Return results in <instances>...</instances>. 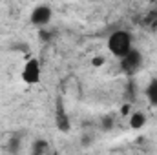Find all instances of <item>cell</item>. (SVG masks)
I'll return each instance as SVG.
<instances>
[{"label":"cell","instance_id":"4","mask_svg":"<svg viewBox=\"0 0 157 155\" xmlns=\"http://www.w3.org/2000/svg\"><path fill=\"white\" fill-rule=\"evenodd\" d=\"M51 17H53L51 7L40 4V6H35V7H33V11H31V15H29V20H31V24L42 28V26H46V24L51 20Z\"/></svg>","mask_w":157,"mask_h":155},{"label":"cell","instance_id":"6","mask_svg":"<svg viewBox=\"0 0 157 155\" xmlns=\"http://www.w3.org/2000/svg\"><path fill=\"white\" fill-rule=\"evenodd\" d=\"M144 95H146V100L150 102V106L157 108V78L148 82V86L144 89Z\"/></svg>","mask_w":157,"mask_h":155},{"label":"cell","instance_id":"5","mask_svg":"<svg viewBox=\"0 0 157 155\" xmlns=\"http://www.w3.org/2000/svg\"><path fill=\"white\" fill-rule=\"evenodd\" d=\"M55 124L59 131H70V117L64 110L62 99H57V108H55Z\"/></svg>","mask_w":157,"mask_h":155},{"label":"cell","instance_id":"2","mask_svg":"<svg viewBox=\"0 0 157 155\" xmlns=\"http://www.w3.org/2000/svg\"><path fill=\"white\" fill-rule=\"evenodd\" d=\"M143 53L139 51V49H135V47H132L122 59H119V62H121V71L122 73H126V75H135V73H139V70L143 68Z\"/></svg>","mask_w":157,"mask_h":155},{"label":"cell","instance_id":"7","mask_svg":"<svg viewBox=\"0 0 157 155\" xmlns=\"http://www.w3.org/2000/svg\"><path fill=\"white\" fill-rule=\"evenodd\" d=\"M146 124V115L143 112H133L130 115V128L132 130H141Z\"/></svg>","mask_w":157,"mask_h":155},{"label":"cell","instance_id":"8","mask_svg":"<svg viewBox=\"0 0 157 155\" xmlns=\"http://www.w3.org/2000/svg\"><path fill=\"white\" fill-rule=\"evenodd\" d=\"M33 150H35V153H40V152H48V150H49V146H48L44 141H39V144H37V146H33Z\"/></svg>","mask_w":157,"mask_h":155},{"label":"cell","instance_id":"3","mask_svg":"<svg viewBox=\"0 0 157 155\" xmlns=\"http://www.w3.org/2000/svg\"><path fill=\"white\" fill-rule=\"evenodd\" d=\"M20 77L22 80L28 84V86H33V84H39L40 82V77H42V68H40V60L39 59H29L22 71H20Z\"/></svg>","mask_w":157,"mask_h":155},{"label":"cell","instance_id":"1","mask_svg":"<svg viewBox=\"0 0 157 155\" xmlns=\"http://www.w3.org/2000/svg\"><path fill=\"white\" fill-rule=\"evenodd\" d=\"M132 47H133V39L126 29H117L108 37V51L115 59H122Z\"/></svg>","mask_w":157,"mask_h":155}]
</instances>
